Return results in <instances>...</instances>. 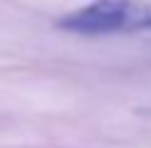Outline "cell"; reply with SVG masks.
I'll list each match as a JSON object with an SVG mask.
<instances>
[{"label":"cell","mask_w":151,"mask_h":148,"mask_svg":"<svg viewBox=\"0 0 151 148\" xmlns=\"http://www.w3.org/2000/svg\"><path fill=\"white\" fill-rule=\"evenodd\" d=\"M60 30L74 35H116L151 30V3L146 0H92L57 20Z\"/></svg>","instance_id":"obj_1"}]
</instances>
